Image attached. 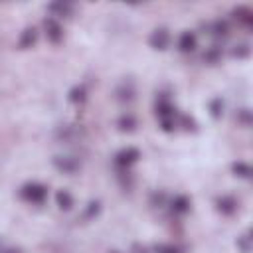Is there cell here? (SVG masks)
<instances>
[{
	"instance_id": "cell-1",
	"label": "cell",
	"mask_w": 253,
	"mask_h": 253,
	"mask_svg": "<svg viewBox=\"0 0 253 253\" xmlns=\"http://www.w3.org/2000/svg\"><path fill=\"white\" fill-rule=\"evenodd\" d=\"M154 111H156V117H158V123H160V128L164 132H172L176 128V117H178V111L176 107L172 105L170 97L168 95H158L156 97V103H154Z\"/></svg>"
},
{
	"instance_id": "cell-2",
	"label": "cell",
	"mask_w": 253,
	"mask_h": 253,
	"mask_svg": "<svg viewBox=\"0 0 253 253\" xmlns=\"http://www.w3.org/2000/svg\"><path fill=\"white\" fill-rule=\"evenodd\" d=\"M53 136L61 144L63 142L71 144V142H79V140L85 138V128H83V125H77V123H63V125L55 126Z\"/></svg>"
},
{
	"instance_id": "cell-3",
	"label": "cell",
	"mask_w": 253,
	"mask_h": 253,
	"mask_svg": "<svg viewBox=\"0 0 253 253\" xmlns=\"http://www.w3.org/2000/svg\"><path fill=\"white\" fill-rule=\"evenodd\" d=\"M20 198L28 204H43L45 198H47V186L40 184V182H26L22 188H20Z\"/></svg>"
},
{
	"instance_id": "cell-4",
	"label": "cell",
	"mask_w": 253,
	"mask_h": 253,
	"mask_svg": "<svg viewBox=\"0 0 253 253\" xmlns=\"http://www.w3.org/2000/svg\"><path fill=\"white\" fill-rule=\"evenodd\" d=\"M51 166L61 174L73 176L81 170V160L77 156H71V154H55L51 158Z\"/></svg>"
},
{
	"instance_id": "cell-5",
	"label": "cell",
	"mask_w": 253,
	"mask_h": 253,
	"mask_svg": "<svg viewBox=\"0 0 253 253\" xmlns=\"http://www.w3.org/2000/svg\"><path fill=\"white\" fill-rule=\"evenodd\" d=\"M115 99L121 105H130L136 99V85L132 79H123L117 87H115Z\"/></svg>"
},
{
	"instance_id": "cell-6",
	"label": "cell",
	"mask_w": 253,
	"mask_h": 253,
	"mask_svg": "<svg viewBox=\"0 0 253 253\" xmlns=\"http://www.w3.org/2000/svg\"><path fill=\"white\" fill-rule=\"evenodd\" d=\"M148 45H150L152 49H156V51L168 49V45H170V30L164 28V26L154 28V30L150 32V36H148Z\"/></svg>"
},
{
	"instance_id": "cell-7",
	"label": "cell",
	"mask_w": 253,
	"mask_h": 253,
	"mask_svg": "<svg viewBox=\"0 0 253 253\" xmlns=\"http://www.w3.org/2000/svg\"><path fill=\"white\" fill-rule=\"evenodd\" d=\"M138 158H140V150L136 146H126L115 154V166L117 168H130L134 162H138Z\"/></svg>"
},
{
	"instance_id": "cell-8",
	"label": "cell",
	"mask_w": 253,
	"mask_h": 253,
	"mask_svg": "<svg viewBox=\"0 0 253 253\" xmlns=\"http://www.w3.org/2000/svg\"><path fill=\"white\" fill-rule=\"evenodd\" d=\"M43 32H45V38L51 43H61V40H63V26H61V22L57 18L47 16L43 20Z\"/></svg>"
},
{
	"instance_id": "cell-9",
	"label": "cell",
	"mask_w": 253,
	"mask_h": 253,
	"mask_svg": "<svg viewBox=\"0 0 253 253\" xmlns=\"http://www.w3.org/2000/svg\"><path fill=\"white\" fill-rule=\"evenodd\" d=\"M208 34H210L213 40H217V42L227 40V38H229V34H231L229 22H227V20H223V18H217V20L210 22V24H208Z\"/></svg>"
},
{
	"instance_id": "cell-10",
	"label": "cell",
	"mask_w": 253,
	"mask_h": 253,
	"mask_svg": "<svg viewBox=\"0 0 253 253\" xmlns=\"http://www.w3.org/2000/svg\"><path fill=\"white\" fill-rule=\"evenodd\" d=\"M231 18H233L239 26H243L245 30H251V28H253V10H251L249 6H245V4L235 6V8L231 10Z\"/></svg>"
},
{
	"instance_id": "cell-11",
	"label": "cell",
	"mask_w": 253,
	"mask_h": 253,
	"mask_svg": "<svg viewBox=\"0 0 253 253\" xmlns=\"http://www.w3.org/2000/svg\"><path fill=\"white\" fill-rule=\"evenodd\" d=\"M178 51H182V53H190V51H194L196 47H198V36H196V32H192V30H184L180 36H178Z\"/></svg>"
},
{
	"instance_id": "cell-12",
	"label": "cell",
	"mask_w": 253,
	"mask_h": 253,
	"mask_svg": "<svg viewBox=\"0 0 253 253\" xmlns=\"http://www.w3.org/2000/svg\"><path fill=\"white\" fill-rule=\"evenodd\" d=\"M168 206H170L172 213H176V215H184V213L190 211V208H192V200H190L186 194H176L174 198L168 200Z\"/></svg>"
},
{
	"instance_id": "cell-13",
	"label": "cell",
	"mask_w": 253,
	"mask_h": 253,
	"mask_svg": "<svg viewBox=\"0 0 253 253\" xmlns=\"http://www.w3.org/2000/svg\"><path fill=\"white\" fill-rule=\"evenodd\" d=\"M73 10H75V6L71 4V2H63V0H59V2H51V4H47V12L53 16V18H69L71 14H73Z\"/></svg>"
},
{
	"instance_id": "cell-14",
	"label": "cell",
	"mask_w": 253,
	"mask_h": 253,
	"mask_svg": "<svg viewBox=\"0 0 253 253\" xmlns=\"http://www.w3.org/2000/svg\"><path fill=\"white\" fill-rule=\"evenodd\" d=\"M237 200L233 198V196H219L217 200H215V208H217V211L219 213H223V215H233L235 211H237Z\"/></svg>"
},
{
	"instance_id": "cell-15",
	"label": "cell",
	"mask_w": 253,
	"mask_h": 253,
	"mask_svg": "<svg viewBox=\"0 0 253 253\" xmlns=\"http://www.w3.org/2000/svg\"><path fill=\"white\" fill-rule=\"evenodd\" d=\"M38 42V30L34 26H28L22 34H20V40H18V49H30L34 47Z\"/></svg>"
},
{
	"instance_id": "cell-16",
	"label": "cell",
	"mask_w": 253,
	"mask_h": 253,
	"mask_svg": "<svg viewBox=\"0 0 253 253\" xmlns=\"http://www.w3.org/2000/svg\"><path fill=\"white\" fill-rule=\"evenodd\" d=\"M136 126H138V121L132 113H123L117 119V128L121 132H132V130H136Z\"/></svg>"
},
{
	"instance_id": "cell-17",
	"label": "cell",
	"mask_w": 253,
	"mask_h": 253,
	"mask_svg": "<svg viewBox=\"0 0 253 253\" xmlns=\"http://www.w3.org/2000/svg\"><path fill=\"white\" fill-rule=\"evenodd\" d=\"M55 204H57L59 210L69 211V210L75 206V200H73V196H71L69 190H63V188H61V190L55 192Z\"/></svg>"
},
{
	"instance_id": "cell-18",
	"label": "cell",
	"mask_w": 253,
	"mask_h": 253,
	"mask_svg": "<svg viewBox=\"0 0 253 253\" xmlns=\"http://www.w3.org/2000/svg\"><path fill=\"white\" fill-rule=\"evenodd\" d=\"M221 57H223V47H221V43H213V45H210V47L204 51V55H202L204 63H210V65L221 61Z\"/></svg>"
},
{
	"instance_id": "cell-19",
	"label": "cell",
	"mask_w": 253,
	"mask_h": 253,
	"mask_svg": "<svg viewBox=\"0 0 253 253\" xmlns=\"http://www.w3.org/2000/svg\"><path fill=\"white\" fill-rule=\"evenodd\" d=\"M231 172H233L235 176H239V178H245V180H249V178L253 176V168H251V164L245 162V160H235V162L231 164Z\"/></svg>"
},
{
	"instance_id": "cell-20",
	"label": "cell",
	"mask_w": 253,
	"mask_h": 253,
	"mask_svg": "<svg viewBox=\"0 0 253 253\" xmlns=\"http://www.w3.org/2000/svg\"><path fill=\"white\" fill-rule=\"evenodd\" d=\"M85 99H87V89H85V85H75V87H71L69 93H67V101L73 103V105H81V103H85Z\"/></svg>"
},
{
	"instance_id": "cell-21",
	"label": "cell",
	"mask_w": 253,
	"mask_h": 253,
	"mask_svg": "<svg viewBox=\"0 0 253 253\" xmlns=\"http://www.w3.org/2000/svg\"><path fill=\"white\" fill-rule=\"evenodd\" d=\"M117 170H119L117 178H119L121 188H123V190H132V186H134V176H132V172H130L128 168H117Z\"/></svg>"
},
{
	"instance_id": "cell-22",
	"label": "cell",
	"mask_w": 253,
	"mask_h": 253,
	"mask_svg": "<svg viewBox=\"0 0 253 253\" xmlns=\"http://www.w3.org/2000/svg\"><path fill=\"white\" fill-rule=\"evenodd\" d=\"M208 111H210V117H211L213 121L221 119V115H223V99H221V97H213V99L208 103Z\"/></svg>"
},
{
	"instance_id": "cell-23",
	"label": "cell",
	"mask_w": 253,
	"mask_h": 253,
	"mask_svg": "<svg viewBox=\"0 0 253 253\" xmlns=\"http://www.w3.org/2000/svg\"><path fill=\"white\" fill-rule=\"evenodd\" d=\"M235 245H237L239 253H251V249H253V237H251V231L247 229L243 235H239L237 241H235Z\"/></svg>"
},
{
	"instance_id": "cell-24",
	"label": "cell",
	"mask_w": 253,
	"mask_h": 253,
	"mask_svg": "<svg viewBox=\"0 0 253 253\" xmlns=\"http://www.w3.org/2000/svg\"><path fill=\"white\" fill-rule=\"evenodd\" d=\"M101 210H103L101 202H99V200H91V202L85 206V210H83V219H95V217L101 213Z\"/></svg>"
},
{
	"instance_id": "cell-25",
	"label": "cell",
	"mask_w": 253,
	"mask_h": 253,
	"mask_svg": "<svg viewBox=\"0 0 253 253\" xmlns=\"http://www.w3.org/2000/svg\"><path fill=\"white\" fill-rule=\"evenodd\" d=\"M235 119H237V123H239L241 126H251V123H253L251 109H249V107H241V109H237Z\"/></svg>"
},
{
	"instance_id": "cell-26",
	"label": "cell",
	"mask_w": 253,
	"mask_h": 253,
	"mask_svg": "<svg viewBox=\"0 0 253 253\" xmlns=\"http://www.w3.org/2000/svg\"><path fill=\"white\" fill-rule=\"evenodd\" d=\"M249 55H251V45H249V43H237V45H233V49H231V57L247 59Z\"/></svg>"
},
{
	"instance_id": "cell-27",
	"label": "cell",
	"mask_w": 253,
	"mask_h": 253,
	"mask_svg": "<svg viewBox=\"0 0 253 253\" xmlns=\"http://www.w3.org/2000/svg\"><path fill=\"white\" fill-rule=\"evenodd\" d=\"M166 204H168V194H166V192L156 190V192L150 194V206H154V208H164Z\"/></svg>"
},
{
	"instance_id": "cell-28",
	"label": "cell",
	"mask_w": 253,
	"mask_h": 253,
	"mask_svg": "<svg viewBox=\"0 0 253 253\" xmlns=\"http://www.w3.org/2000/svg\"><path fill=\"white\" fill-rule=\"evenodd\" d=\"M152 251H154V253H184L182 247H178V245H174V243H156Z\"/></svg>"
},
{
	"instance_id": "cell-29",
	"label": "cell",
	"mask_w": 253,
	"mask_h": 253,
	"mask_svg": "<svg viewBox=\"0 0 253 253\" xmlns=\"http://www.w3.org/2000/svg\"><path fill=\"white\" fill-rule=\"evenodd\" d=\"M178 119H180V125H182L186 130H196V121H194L192 117H188V115H180Z\"/></svg>"
},
{
	"instance_id": "cell-30",
	"label": "cell",
	"mask_w": 253,
	"mask_h": 253,
	"mask_svg": "<svg viewBox=\"0 0 253 253\" xmlns=\"http://www.w3.org/2000/svg\"><path fill=\"white\" fill-rule=\"evenodd\" d=\"M130 253H148V249H146L144 245H140V243H134V245L130 247Z\"/></svg>"
},
{
	"instance_id": "cell-31",
	"label": "cell",
	"mask_w": 253,
	"mask_h": 253,
	"mask_svg": "<svg viewBox=\"0 0 253 253\" xmlns=\"http://www.w3.org/2000/svg\"><path fill=\"white\" fill-rule=\"evenodd\" d=\"M0 253H22V249H18V247H2Z\"/></svg>"
},
{
	"instance_id": "cell-32",
	"label": "cell",
	"mask_w": 253,
	"mask_h": 253,
	"mask_svg": "<svg viewBox=\"0 0 253 253\" xmlns=\"http://www.w3.org/2000/svg\"><path fill=\"white\" fill-rule=\"evenodd\" d=\"M109 253H121V251H119V249H111Z\"/></svg>"
},
{
	"instance_id": "cell-33",
	"label": "cell",
	"mask_w": 253,
	"mask_h": 253,
	"mask_svg": "<svg viewBox=\"0 0 253 253\" xmlns=\"http://www.w3.org/2000/svg\"><path fill=\"white\" fill-rule=\"evenodd\" d=\"M2 247H4V245H2V243H0V251H2Z\"/></svg>"
}]
</instances>
